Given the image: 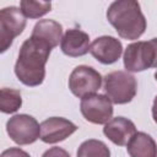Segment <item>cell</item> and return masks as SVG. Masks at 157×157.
<instances>
[{
  "instance_id": "6da1fadb",
  "label": "cell",
  "mask_w": 157,
  "mask_h": 157,
  "mask_svg": "<svg viewBox=\"0 0 157 157\" xmlns=\"http://www.w3.org/2000/svg\"><path fill=\"white\" fill-rule=\"evenodd\" d=\"M52 49L47 42L37 37L27 38L20 48L15 64V75L18 81L28 87L42 85L45 78V64Z\"/></svg>"
},
{
  "instance_id": "7a4b0ae2",
  "label": "cell",
  "mask_w": 157,
  "mask_h": 157,
  "mask_svg": "<svg viewBox=\"0 0 157 157\" xmlns=\"http://www.w3.org/2000/svg\"><path fill=\"white\" fill-rule=\"evenodd\" d=\"M107 20L119 37L126 40L140 38L146 29V18L140 4L135 0H118L109 5Z\"/></svg>"
},
{
  "instance_id": "3957f363",
  "label": "cell",
  "mask_w": 157,
  "mask_h": 157,
  "mask_svg": "<svg viewBox=\"0 0 157 157\" xmlns=\"http://www.w3.org/2000/svg\"><path fill=\"white\" fill-rule=\"evenodd\" d=\"M157 39L130 43L124 52V66L126 72H140L156 66Z\"/></svg>"
},
{
  "instance_id": "277c9868",
  "label": "cell",
  "mask_w": 157,
  "mask_h": 157,
  "mask_svg": "<svg viewBox=\"0 0 157 157\" xmlns=\"http://www.w3.org/2000/svg\"><path fill=\"white\" fill-rule=\"evenodd\" d=\"M104 92L114 104H126L132 101L137 91L136 78L121 70L112 71L104 76Z\"/></svg>"
},
{
  "instance_id": "5b68a950",
  "label": "cell",
  "mask_w": 157,
  "mask_h": 157,
  "mask_svg": "<svg viewBox=\"0 0 157 157\" xmlns=\"http://www.w3.org/2000/svg\"><path fill=\"white\" fill-rule=\"evenodd\" d=\"M26 22L20 7L7 6L0 10V54L10 49L13 39L23 32Z\"/></svg>"
},
{
  "instance_id": "8992f818",
  "label": "cell",
  "mask_w": 157,
  "mask_h": 157,
  "mask_svg": "<svg viewBox=\"0 0 157 157\" xmlns=\"http://www.w3.org/2000/svg\"><path fill=\"white\" fill-rule=\"evenodd\" d=\"M6 132L15 144L29 145L39 139L40 126L32 115L16 114L7 120Z\"/></svg>"
},
{
  "instance_id": "52a82bcc",
  "label": "cell",
  "mask_w": 157,
  "mask_h": 157,
  "mask_svg": "<svg viewBox=\"0 0 157 157\" xmlns=\"http://www.w3.org/2000/svg\"><path fill=\"white\" fill-rule=\"evenodd\" d=\"M101 74L91 66H76L69 77V88L71 93L78 98L94 94L102 86Z\"/></svg>"
},
{
  "instance_id": "ba28073f",
  "label": "cell",
  "mask_w": 157,
  "mask_h": 157,
  "mask_svg": "<svg viewBox=\"0 0 157 157\" xmlns=\"http://www.w3.org/2000/svg\"><path fill=\"white\" fill-rule=\"evenodd\" d=\"M80 110L83 118L92 124H105L113 117V104L105 94H90L81 98Z\"/></svg>"
},
{
  "instance_id": "9c48e42d",
  "label": "cell",
  "mask_w": 157,
  "mask_h": 157,
  "mask_svg": "<svg viewBox=\"0 0 157 157\" xmlns=\"http://www.w3.org/2000/svg\"><path fill=\"white\" fill-rule=\"evenodd\" d=\"M40 126V136L39 139L45 144H56L64 141L70 135H72L77 126L61 117H52L42 121Z\"/></svg>"
},
{
  "instance_id": "30bf717a",
  "label": "cell",
  "mask_w": 157,
  "mask_h": 157,
  "mask_svg": "<svg viewBox=\"0 0 157 157\" xmlns=\"http://www.w3.org/2000/svg\"><path fill=\"white\" fill-rule=\"evenodd\" d=\"M92 56L104 64V65H110L118 61V59L121 56L123 53V45L119 39L112 36H102L96 38L92 44L90 45L88 50Z\"/></svg>"
},
{
  "instance_id": "8fae6325",
  "label": "cell",
  "mask_w": 157,
  "mask_h": 157,
  "mask_svg": "<svg viewBox=\"0 0 157 157\" xmlns=\"http://www.w3.org/2000/svg\"><path fill=\"white\" fill-rule=\"evenodd\" d=\"M136 126L135 124L124 117L112 118L104 124L103 134L117 146H126L130 139L135 135Z\"/></svg>"
},
{
  "instance_id": "7c38bea8",
  "label": "cell",
  "mask_w": 157,
  "mask_h": 157,
  "mask_svg": "<svg viewBox=\"0 0 157 157\" xmlns=\"http://www.w3.org/2000/svg\"><path fill=\"white\" fill-rule=\"evenodd\" d=\"M60 49L65 55L71 58L83 56L90 50V37L81 29L70 28L61 37Z\"/></svg>"
},
{
  "instance_id": "4fadbf2b",
  "label": "cell",
  "mask_w": 157,
  "mask_h": 157,
  "mask_svg": "<svg viewBox=\"0 0 157 157\" xmlns=\"http://www.w3.org/2000/svg\"><path fill=\"white\" fill-rule=\"evenodd\" d=\"M126 150L130 157H156L157 148L155 140L146 132L136 131L126 144Z\"/></svg>"
},
{
  "instance_id": "5bb4252c",
  "label": "cell",
  "mask_w": 157,
  "mask_h": 157,
  "mask_svg": "<svg viewBox=\"0 0 157 157\" xmlns=\"http://www.w3.org/2000/svg\"><path fill=\"white\" fill-rule=\"evenodd\" d=\"M31 36L39 38L47 42L52 48H55L61 40L63 26L54 20H40L34 25Z\"/></svg>"
},
{
  "instance_id": "9a60e30c",
  "label": "cell",
  "mask_w": 157,
  "mask_h": 157,
  "mask_svg": "<svg viewBox=\"0 0 157 157\" xmlns=\"http://www.w3.org/2000/svg\"><path fill=\"white\" fill-rule=\"evenodd\" d=\"M22 105V96L18 90L4 87L0 88V112L12 114Z\"/></svg>"
},
{
  "instance_id": "2e32d148",
  "label": "cell",
  "mask_w": 157,
  "mask_h": 157,
  "mask_svg": "<svg viewBox=\"0 0 157 157\" xmlns=\"http://www.w3.org/2000/svg\"><path fill=\"white\" fill-rule=\"evenodd\" d=\"M76 157H110V151L103 141L90 139L80 145Z\"/></svg>"
},
{
  "instance_id": "e0dca14e",
  "label": "cell",
  "mask_w": 157,
  "mask_h": 157,
  "mask_svg": "<svg viewBox=\"0 0 157 157\" xmlns=\"http://www.w3.org/2000/svg\"><path fill=\"white\" fill-rule=\"evenodd\" d=\"M52 9L50 1H32L22 0L20 2V10L27 18H39L48 13Z\"/></svg>"
},
{
  "instance_id": "ac0fdd59",
  "label": "cell",
  "mask_w": 157,
  "mask_h": 157,
  "mask_svg": "<svg viewBox=\"0 0 157 157\" xmlns=\"http://www.w3.org/2000/svg\"><path fill=\"white\" fill-rule=\"evenodd\" d=\"M0 157H31L28 152L18 148V147H10L1 152Z\"/></svg>"
},
{
  "instance_id": "d6986e66",
  "label": "cell",
  "mask_w": 157,
  "mask_h": 157,
  "mask_svg": "<svg viewBox=\"0 0 157 157\" xmlns=\"http://www.w3.org/2000/svg\"><path fill=\"white\" fill-rule=\"evenodd\" d=\"M42 157H70V155L61 147H50L43 153Z\"/></svg>"
}]
</instances>
